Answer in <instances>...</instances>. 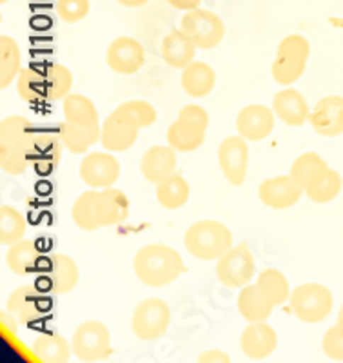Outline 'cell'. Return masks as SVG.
I'll return each mask as SVG.
<instances>
[{
	"instance_id": "cell-1",
	"label": "cell",
	"mask_w": 343,
	"mask_h": 363,
	"mask_svg": "<svg viewBox=\"0 0 343 363\" xmlns=\"http://www.w3.org/2000/svg\"><path fill=\"white\" fill-rule=\"evenodd\" d=\"M133 271L140 284L151 289H162L174 284L186 271L182 255L166 244H147L133 258Z\"/></svg>"
},
{
	"instance_id": "cell-2",
	"label": "cell",
	"mask_w": 343,
	"mask_h": 363,
	"mask_svg": "<svg viewBox=\"0 0 343 363\" xmlns=\"http://www.w3.org/2000/svg\"><path fill=\"white\" fill-rule=\"evenodd\" d=\"M31 120L9 115L0 122V167L11 177H21L29 169V155L35 140Z\"/></svg>"
},
{
	"instance_id": "cell-3",
	"label": "cell",
	"mask_w": 343,
	"mask_h": 363,
	"mask_svg": "<svg viewBox=\"0 0 343 363\" xmlns=\"http://www.w3.org/2000/svg\"><path fill=\"white\" fill-rule=\"evenodd\" d=\"M184 245L193 258L202 262H216L235 245V238L227 225L218 220H198L184 233Z\"/></svg>"
},
{
	"instance_id": "cell-4",
	"label": "cell",
	"mask_w": 343,
	"mask_h": 363,
	"mask_svg": "<svg viewBox=\"0 0 343 363\" xmlns=\"http://www.w3.org/2000/svg\"><path fill=\"white\" fill-rule=\"evenodd\" d=\"M211 124L209 113L198 104H187L167 128V144L178 153H191L203 145Z\"/></svg>"
},
{
	"instance_id": "cell-5",
	"label": "cell",
	"mask_w": 343,
	"mask_h": 363,
	"mask_svg": "<svg viewBox=\"0 0 343 363\" xmlns=\"http://www.w3.org/2000/svg\"><path fill=\"white\" fill-rule=\"evenodd\" d=\"M310 57V42L302 35H287L278 44L276 55L271 64L274 82L287 87L302 79Z\"/></svg>"
},
{
	"instance_id": "cell-6",
	"label": "cell",
	"mask_w": 343,
	"mask_h": 363,
	"mask_svg": "<svg viewBox=\"0 0 343 363\" xmlns=\"http://www.w3.org/2000/svg\"><path fill=\"white\" fill-rule=\"evenodd\" d=\"M291 313L303 323H322L331 316L334 296L329 287L316 281L298 285L291 291Z\"/></svg>"
},
{
	"instance_id": "cell-7",
	"label": "cell",
	"mask_w": 343,
	"mask_h": 363,
	"mask_svg": "<svg viewBox=\"0 0 343 363\" xmlns=\"http://www.w3.org/2000/svg\"><path fill=\"white\" fill-rule=\"evenodd\" d=\"M73 356L84 363H96L113 354L111 333L99 320H86L73 330L71 336Z\"/></svg>"
},
{
	"instance_id": "cell-8",
	"label": "cell",
	"mask_w": 343,
	"mask_h": 363,
	"mask_svg": "<svg viewBox=\"0 0 343 363\" xmlns=\"http://www.w3.org/2000/svg\"><path fill=\"white\" fill-rule=\"evenodd\" d=\"M171 325V307L162 298H145L135 307L131 330L142 342H157L164 338Z\"/></svg>"
},
{
	"instance_id": "cell-9",
	"label": "cell",
	"mask_w": 343,
	"mask_h": 363,
	"mask_svg": "<svg viewBox=\"0 0 343 363\" xmlns=\"http://www.w3.org/2000/svg\"><path fill=\"white\" fill-rule=\"evenodd\" d=\"M180 29L202 51L218 48L225 37V24L220 18V15L203 8L186 11V15L180 21Z\"/></svg>"
},
{
	"instance_id": "cell-10",
	"label": "cell",
	"mask_w": 343,
	"mask_h": 363,
	"mask_svg": "<svg viewBox=\"0 0 343 363\" xmlns=\"http://www.w3.org/2000/svg\"><path fill=\"white\" fill-rule=\"evenodd\" d=\"M216 278L229 289H242L251 284L257 274V262L245 244L232 245L222 258L216 260Z\"/></svg>"
},
{
	"instance_id": "cell-11",
	"label": "cell",
	"mask_w": 343,
	"mask_h": 363,
	"mask_svg": "<svg viewBox=\"0 0 343 363\" xmlns=\"http://www.w3.org/2000/svg\"><path fill=\"white\" fill-rule=\"evenodd\" d=\"M79 174L89 189H108L120 178L122 165L111 151H93L82 158Z\"/></svg>"
},
{
	"instance_id": "cell-12",
	"label": "cell",
	"mask_w": 343,
	"mask_h": 363,
	"mask_svg": "<svg viewBox=\"0 0 343 363\" xmlns=\"http://www.w3.org/2000/svg\"><path fill=\"white\" fill-rule=\"evenodd\" d=\"M50 300L37 285H21L6 300V311L22 325H35L46 316Z\"/></svg>"
},
{
	"instance_id": "cell-13",
	"label": "cell",
	"mask_w": 343,
	"mask_h": 363,
	"mask_svg": "<svg viewBox=\"0 0 343 363\" xmlns=\"http://www.w3.org/2000/svg\"><path fill=\"white\" fill-rule=\"evenodd\" d=\"M140 128L122 108L113 109L108 118L103 120L100 144L106 151L111 153H124L137 144Z\"/></svg>"
},
{
	"instance_id": "cell-14",
	"label": "cell",
	"mask_w": 343,
	"mask_h": 363,
	"mask_svg": "<svg viewBox=\"0 0 343 363\" xmlns=\"http://www.w3.org/2000/svg\"><path fill=\"white\" fill-rule=\"evenodd\" d=\"M249 142L240 135L223 138L218 147V165L223 178L235 187H240L249 171Z\"/></svg>"
},
{
	"instance_id": "cell-15",
	"label": "cell",
	"mask_w": 343,
	"mask_h": 363,
	"mask_svg": "<svg viewBox=\"0 0 343 363\" xmlns=\"http://www.w3.org/2000/svg\"><path fill=\"white\" fill-rule=\"evenodd\" d=\"M302 196H305V191L291 174L265 178L258 187L260 202L274 211L291 209L302 200Z\"/></svg>"
},
{
	"instance_id": "cell-16",
	"label": "cell",
	"mask_w": 343,
	"mask_h": 363,
	"mask_svg": "<svg viewBox=\"0 0 343 363\" xmlns=\"http://www.w3.org/2000/svg\"><path fill=\"white\" fill-rule=\"evenodd\" d=\"M106 64L116 74L131 77L145 66L144 45L133 37H116L106 51Z\"/></svg>"
},
{
	"instance_id": "cell-17",
	"label": "cell",
	"mask_w": 343,
	"mask_h": 363,
	"mask_svg": "<svg viewBox=\"0 0 343 363\" xmlns=\"http://www.w3.org/2000/svg\"><path fill=\"white\" fill-rule=\"evenodd\" d=\"M276 125V115L273 108L264 104H249L236 116V131L247 142L265 140Z\"/></svg>"
},
{
	"instance_id": "cell-18",
	"label": "cell",
	"mask_w": 343,
	"mask_h": 363,
	"mask_svg": "<svg viewBox=\"0 0 343 363\" xmlns=\"http://www.w3.org/2000/svg\"><path fill=\"white\" fill-rule=\"evenodd\" d=\"M80 280V269L71 256L57 252L47 258L44 265V284L53 294H67L77 289Z\"/></svg>"
},
{
	"instance_id": "cell-19",
	"label": "cell",
	"mask_w": 343,
	"mask_h": 363,
	"mask_svg": "<svg viewBox=\"0 0 343 363\" xmlns=\"http://www.w3.org/2000/svg\"><path fill=\"white\" fill-rule=\"evenodd\" d=\"M240 349L245 358L252 362H264L278 349V335L267 322L247 323L240 336Z\"/></svg>"
},
{
	"instance_id": "cell-20",
	"label": "cell",
	"mask_w": 343,
	"mask_h": 363,
	"mask_svg": "<svg viewBox=\"0 0 343 363\" xmlns=\"http://www.w3.org/2000/svg\"><path fill=\"white\" fill-rule=\"evenodd\" d=\"M273 111L281 124L289 125V128H302L309 122L313 108L309 106L302 91L287 86L274 95Z\"/></svg>"
},
{
	"instance_id": "cell-21",
	"label": "cell",
	"mask_w": 343,
	"mask_h": 363,
	"mask_svg": "<svg viewBox=\"0 0 343 363\" xmlns=\"http://www.w3.org/2000/svg\"><path fill=\"white\" fill-rule=\"evenodd\" d=\"M309 124L323 138L343 135V96L327 95L320 99L310 111Z\"/></svg>"
},
{
	"instance_id": "cell-22",
	"label": "cell",
	"mask_w": 343,
	"mask_h": 363,
	"mask_svg": "<svg viewBox=\"0 0 343 363\" xmlns=\"http://www.w3.org/2000/svg\"><path fill=\"white\" fill-rule=\"evenodd\" d=\"M64 144L60 136L53 133H37L31 155H29V167H33L38 174H47L60 165L64 157Z\"/></svg>"
},
{
	"instance_id": "cell-23",
	"label": "cell",
	"mask_w": 343,
	"mask_h": 363,
	"mask_svg": "<svg viewBox=\"0 0 343 363\" xmlns=\"http://www.w3.org/2000/svg\"><path fill=\"white\" fill-rule=\"evenodd\" d=\"M176 149L167 145H153L140 158V173L151 184H160L176 173Z\"/></svg>"
},
{
	"instance_id": "cell-24",
	"label": "cell",
	"mask_w": 343,
	"mask_h": 363,
	"mask_svg": "<svg viewBox=\"0 0 343 363\" xmlns=\"http://www.w3.org/2000/svg\"><path fill=\"white\" fill-rule=\"evenodd\" d=\"M236 307L247 323L267 322L273 311L276 309L274 301L265 294V291L258 284H247L245 287H242L238 300H236Z\"/></svg>"
},
{
	"instance_id": "cell-25",
	"label": "cell",
	"mask_w": 343,
	"mask_h": 363,
	"mask_svg": "<svg viewBox=\"0 0 343 363\" xmlns=\"http://www.w3.org/2000/svg\"><path fill=\"white\" fill-rule=\"evenodd\" d=\"M196 44L184 33L182 29H171L160 45L162 60L173 69H184L196 60Z\"/></svg>"
},
{
	"instance_id": "cell-26",
	"label": "cell",
	"mask_w": 343,
	"mask_h": 363,
	"mask_svg": "<svg viewBox=\"0 0 343 363\" xmlns=\"http://www.w3.org/2000/svg\"><path fill=\"white\" fill-rule=\"evenodd\" d=\"M180 86L191 99H206L216 86V71L207 62L193 60L180 74Z\"/></svg>"
},
{
	"instance_id": "cell-27",
	"label": "cell",
	"mask_w": 343,
	"mask_h": 363,
	"mask_svg": "<svg viewBox=\"0 0 343 363\" xmlns=\"http://www.w3.org/2000/svg\"><path fill=\"white\" fill-rule=\"evenodd\" d=\"M99 209H100V225L113 227L118 223L125 222L131 211V202H129L128 194L118 187H108V189H100L99 196Z\"/></svg>"
},
{
	"instance_id": "cell-28",
	"label": "cell",
	"mask_w": 343,
	"mask_h": 363,
	"mask_svg": "<svg viewBox=\"0 0 343 363\" xmlns=\"http://www.w3.org/2000/svg\"><path fill=\"white\" fill-rule=\"evenodd\" d=\"M42 260V251L33 240H21L17 244L9 245L6 252V265L17 277H29L31 272L38 271Z\"/></svg>"
},
{
	"instance_id": "cell-29",
	"label": "cell",
	"mask_w": 343,
	"mask_h": 363,
	"mask_svg": "<svg viewBox=\"0 0 343 363\" xmlns=\"http://www.w3.org/2000/svg\"><path fill=\"white\" fill-rule=\"evenodd\" d=\"M64 120L84 128H102L95 102L80 93H69L62 100Z\"/></svg>"
},
{
	"instance_id": "cell-30",
	"label": "cell",
	"mask_w": 343,
	"mask_h": 363,
	"mask_svg": "<svg viewBox=\"0 0 343 363\" xmlns=\"http://www.w3.org/2000/svg\"><path fill=\"white\" fill-rule=\"evenodd\" d=\"M33 354L44 363H67L73 356L71 340L57 333H42L31 345Z\"/></svg>"
},
{
	"instance_id": "cell-31",
	"label": "cell",
	"mask_w": 343,
	"mask_h": 363,
	"mask_svg": "<svg viewBox=\"0 0 343 363\" xmlns=\"http://www.w3.org/2000/svg\"><path fill=\"white\" fill-rule=\"evenodd\" d=\"M100 189H87L74 200L71 207V220L79 229L87 233L99 231L100 225V209H99Z\"/></svg>"
},
{
	"instance_id": "cell-32",
	"label": "cell",
	"mask_w": 343,
	"mask_h": 363,
	"mask_svg": "<svg viewBox=\"0 0 343 363\" xmlns=\"http://www.w3.org/2000/svg\"><path fill=\"white\" fill-rule=\"evenodd\" d=\"M100 133L102 128H84V125L71 124L67 120H64L58 128V136L64 147L73 155L87 153L96 142H100Z\"/></svg>"
},
{
	"instance_id": "cell-33",
	"label": "cell",
	"mask_w": 343,
	"mask_h": 363,
	"mask_svg": "<svg viewBox=\"0 0 343 363\" xmlns=\"http://www.w3.org/2000/svg\"><path fill=\"white\" fill-rule=\"evenodd\" d=\"M191 199V186L186 177L174 173L157 184V202L167 211L182 209Z\"/></svg>"
},
{
	"instance_id": "cell-34",
	"label": "cell",
	"mask_w": 343,
	"mask_h": 363,
	"mask_svg": "<svg viewBox=\"0 0 343 363\" xmlns=\"http://www.w3.org/2000/svg\"><path fill=\"white\" fill-rule=\"evenodd\" d=\"M22 71L21 45L9 35L0 37V89H8L17 82Z\"/></svg>"
},
{
	"instance_id": "cell-35",
	"label": "cell",
	"mask_w": 343,
	"mask_h": 363,
	"mask_svg": "<svg viewBox=\"0 0 343 363\" xmlns=\"http://www.w3.org/2000/svg\"><path fill=\"white\" fill-rule=\"evenodd\" d=\"M17 91L18 96L28 104L46 102V77H44V66H31L22 69L17 79Z\"/></svg>"
},
{
	"instance_id": "cell-36",
	"label": "cell",
	"mask_w": 343,
	"mask_h": 363,
	"mask_svg": "<svg viewBox=\"0 0 343 363\" xmlns=\"http://www.w3.org/2000/svg\"><path fill=\"white\" fill-rule=\"evenodd\" d=\"M343 189V178L332 167H327L305 189V196L315 203H329L339 196Z\"/></svg>"
},
{
	"instance_id": "cell-37",
	"label": "cell",
	"mask_w": 343,
	"mask_h": 363,
	"mask_svg": "<svg viewBox=\"0 0 343 363\" xmlns=\"http://www.w3.org/2000/svg\"><path fill=\"white\" fill-rule=\"evenodd\" d=\"M46 77V102L64 100L71 93L73 87V73L67 66L58 62H51L44 66Z\"/></svg>"
},
{
	"instance_id": "cell-38",
	"label": "cell",
	"mask_w": 343,
	"mask_h": 363,
	"mask_svg": "<svg viewBox=\"0 0 343 363\" xmlns=\"http://www.w3.org/2000/svg\"><path fill=\"white\" fill-rule=\"evenodd\" d=\"M327 167H329V164H327L318 153L309 151V153L300 155V157L291 164L289 174L303 187V191H305L307 187L327 169Z\"/></svg>"
},
{
	"instance_id": "cell-39",
	"label": "cell",
	"mask_w": 343,
	"mask_h": 363,
	"mask_svg": "<svg viewBox=\"0 0 343 363\" xmlns=\"http://www.w3.org/2000/svg\"><path fill=\"white\" fill-rule=\"evenodd\" d=\"M26 229H28V222H26L24 215L17 207L0 206V244L2 245H13L24 240Z\"/></svg>"
},
{
	"instance_id": "cell-40",
	"label": "cell",
	"mask_w": 343,
	"mask_h": 363,
	"mask_svg": "<svg viewBox=\"0 0 343 363\" xmlns=\"http://www.w3.org/2000/svg\"><path fill=\"white\" fill-rule=\"evenodd\" d=\"M257 284L260 285L265 294L274 301V306L280 307L286 301H289L291 296V285L287 277L278 269H265L258 274Z\"/></svg>"
},
{
	"instance_id": "cell-41",
	"label": "cell",
	"mask_w": 343,
	"mask_h": 363,
	"mask_svg": "<svg viewBox=\"0 0 343 363\" xmlns=\"http://www.w3.org/2000/svg\"><path fill=\"white\" fill-rule=\"evenodd\" d=\"M57 17L64 24H79L91 13V0H57Z\"/></svg>"
},
{
	"instance_id": "cell-42",
	"label": "cell",
	"mask_w": 343,
	"mask_h": 363,
	"mask_svg": "<svg viewBox=\"0 0 343 363\" xmlns=\"http://www.w3.org/2000/svg\"><path fill=\"white\" fill-rule=\"evenodd\" d=\"M118 108L124 109V111L137 122L140 129H147L151 128V125L157 124L158 113L157 109H154L153 104L147 102V100H128V102L120 104Z\"/></svg>"
},
{
	"instance_id": "cell-43",
	"label": "cell",
	"mask_w": 343,
	"mask_h": 363,
	"mask_svg": "<svg viewBox=\"0 0 343 363\" xmlns=\"http://www.w3.org/2000/svg\"><path fill=\"white\" fill-rule=\"evenodd\" d=\"M322 351L332 362H343V320H336L322 340Z\"/></svg>"
},
{
	"instance_id": "cell-44",
	"label": "cell",
	"mask_w": 343,
	"mask_h": 363,
	"mask_svg": "<svg viewBox=\"0 0 343 363\" xmlns=\"http://www.w3.org/2000/svg\"><path fill=\"white\" fill-rule=\"evenodd\" d=\"M200 363H231V356L225 351H220V349H211V351H206L198 356Z\"/></svg>"
},
{
	"instance_id": "cell-45",
	"label": "cell",
	"mask_w": 343,
	"mask_h": 363,
	"mask_svg": "<svg viewBox=\"0 0 343 363\" xmlns=\"http://www.w3.org/2000/svg\"><path fill=\"white\" fill-rule=\"evenodd\" d=\"M171 8L180 9V11H193V9L200 8L202 0H167Z\"/></svg>"
},
{
	"instance_id": "cell-46",
	"label": "cell",
	"mask_w": 343,
	"mask_h": 363,
	"mask_svg": "<svg viewBox=\"0 0 343 363\" xmlns=\"http://www.w3.org/2000/svg\"><path fill=\"white\" fill-rule=\"evenodd\" d=\"M118 4L124 6V8H142L149 2V0H116Z\"/></svg>"
},
{
	"instance_id": "cell-47",
	"label": "cell",
	"mask_w": 343,
	"mask_h": 363,
	"mask_svg": "<svg viewBox=\"0 0 343 363\" xmlns=\"http://www.w3.org/2000/svg\"><path fill=\"white\" fill-rule=\"evenodd\" d=\"M338 320H343V306L339 307V313H338Z\"/></svg>"
},
{
	"instance_id": "cell-48",
	"label": "cell",
	"mask_w": 343,
	"mask_h": 363,
	"mask_svg": "<svg viewBox=\"0 0 343 363\" xmlns=\"http://www.w3.org/2000/svg\"><path fill=\"white\" fill-rule=\"evenodd\" d=\"M9 0H0V4H8Z\"/></svg>"
}]
</instances>
